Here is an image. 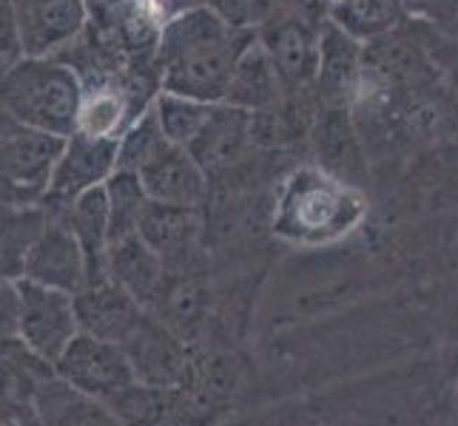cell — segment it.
Here are the masks:
<instances>
[{
    "label": "cell",
    "instance_id": "14",
    "mask_svg": "<svg viewBox=\"0 0 458 426\" xmlns=\"http://www.w3.org/2000/svg\"><path fill=\"white\" fill-rule=\"evenodd\" d=\"M57 219L69 225L74 239L81 242L86 256L89 284H103L108 279V250H112V233H108V196L106 185L91 188V191L72 199L66 208L52 211Z\"/></svg>",
    "mask_w": 458,
    "mask_h": 426
},
{
    "label": "cell",
    "instance_id": "12",
    "mask_svg": "<svg viewBox=\"0 0 458 426\" xmlns=\"http://www.w3.org/2000/svg\"><path fill=\"white\" fill-rule=\"evenodd\" d=\"M74 307L77 322H81V333L98 336L117 347L129 341L148 315V310L114 281L83 288L74 296Z\"/></svg>",
    "mask_w": 458,
    "mask_h": 426
},
{
    "label": "cell",
    "instance_id": "25",
    "mask_svg": "<svg viewBox=\"0 0 458 426\" xmlns=\"http://www.w3.org/2000/svg\"><path fill=\"white\" fill-rule=\"evenodd\" d=\"M151 103L157 108V117L163 122V131H165L168 142L171 146H180V148L191 146L214 112L211 103H199V100L180 97V94H168V91H160Z\"/></svg>",
    "mask_w": 458,
    "mask_h": 426
},
{
    "label": "cell",
    "instance_id": "29",
    "mask_svg": "<svg viewBox=\"0 0 458 426\" xmlns=\"http://www.w3.org/2000/svg\"><path fill=\"white\" fill-rule=\"evenodd\" d=\"M112 6H131V4H137V0H108Z\"/></svg>",
    "mask_w": 458,
    "mask_h": 426
},
{
    "label": "cell",
    "instance_id": "22",
    "mask_svg": "<svg viewBox=\"0 0 458 426\" xmlns=\"http://www.w3.org/2000/svg\"><path fill=\"white\" fill-rule=\"evenodd\" d=\"M168 148L171 142L163 131V122L157 117L154 103H148L117 139V171L140 173Z\"/></svg>",
    "mask_w": 458,
    "mask_h": 426
},
{
    "label": "cell",
    "instance_id": "31",
    "mask_svg": "<svg viewBox=\"0 0 458 426\" xmlns=\"http://www.w3.org/2000/svg\"><path fill=\"white\" fill-rule=\"evenodd\" d=\"M402 4H413V0H402Z\"/></svg>",
    "mask_w": 458,
    "mask_h": 426
},
{
    "label": "cell",
    "instance_id": "15",
    "mask_svg": "<svg viewBox=\"0 0 458 426\" xmlns=\"http://www.w3.org/2000/svg\"><path fill=\"white\" fill-rule=\"evenodd\" d=\"M361 43L351 38L334 21H322L319 29V69H316V91L330 105H344L361 80Z\"/></svg>",
    "mask_w": 458,
    "mask_h": 426
},
{
    "label": "cell",
    "instance_id": "20",
    "mask_svg": "<svg viewBox=\"0 0 458 426\" xmlns=\"http://www.w3.org/2000/svg\"><path fill=\"white\" fill-rule=\"evenodd\" d=\"M35 409L46 426H125L112 406L72 389L57 375L38 389Z\"/></svg>",
    "mask_w": 458,
    "mask_h": 426
},
{
    "label": "cell",
    "instance_id": "8",
    "mask_svg": "<svg viewBox=\"0 0 458 426\" xmlns=\"http://www.w3.org/2000/svg\"><path fill=\"white\" fill-rule=\"evenodd\" d=\"M125 355L131 361L137 384L154 389H177L182 387L194 370V358L188 353L185 341L174 330L154 319L148 313L137 333L123 344Z\"/></svg>",
    "mask_w": 458,
    "mask_h": 426
},
{
    "label": "cell",
    "instance_id": "6",
    "mask_svg": "<svg viewBox=\"0 0 458 426\" xmlns=\"http://www.w3.org/2000/svg\"><path fill=\"white\" fill-rule=\"evenodd\" d=\"M63 142V137L31 131L18 122L0 134V199H46Z\"/></svg>",
    "mask_w": 458,
    "mask_h": 426
},
{
    "label": "cell",
    "instance_id": "27",
    "mask_svg": "<svg viewBox=\"0 0 458 426\" xmlns=\"http://www.w3.org/2000/svg\"><path fill=\"white\" fill-rule=\"evenodd\" d=\"M0 426H46V423L38 415L35 401L0 387Z\"/></svg>",
    "mask_w": 458,
    "mask_h": 426
},
{
    "label": "cell",
    "instance_id": "11",
    "mask_svg": "<svg viewBox=\"0 0 458 426\" xmlns=\"http://www.w3.org/2000/svg\"><path fill=\"white\" fill-rule=\"evenodd\" d=\"M259 43L271 54L285 88H302L316 80L319 69V29H313L305 18H282L276 14L257 29Z\"/></svg>",
    "mask_w": 458,
    "mask_h": 426
},
{
    "label": "cell",
    "instance_id": "16",
    "mask_svg": "<svg viewBox=\"0 0 458 426\" xmlns=\"http://www.w3.org/2000/svg\"><path fill=\"white\" fill-rule=\"evenodd\" d=\"M165 262L140 233L129 236L108 250V279L125 293H131L140 305L151 310L165 293Z\"/></svg>",
    "mask_w": 458,
    "mask_h": 426
},
{
    "label": "cell",
    "instance_id": "26",
    "mask_svg": "<svg viewBox=\"0 0 458 426\" xmlns=\"http://www.w3.org/2000/svg\"><path fill=\"white\" fill-rule=\"evenodd\" d=\"M202 4L211 6L233 29H245V31H257L262 23H267L276 14L274 0H202Z\"/></svg>",
    "mask_w": 458,
    "mask_h": 426
},
{
    "label": "cell",
    "instance_id": "21",
    "mask_svg": "<svg viewBox=\"0 0 458 426\" xmlns=\"http://www.w3.org/2000/svg\"><path fill=\"white\" fill-rule=\"evenodd\" d=\"M327 18L359 43L378 40L402 23L404 4L402 0H339L327 9Z\"/></svg>",
    "mask_w": 458,
    "mask_h": 426
},
{
    "label": "cell",
    "instance_id": "24",
    "mask_svg": "<svg viewBox=\"0 0 458 426\" xmlns=\"http://www.w3.org/2000/svg\"><path fill=\"white\" fill-rule=\"evenodd\" d=\"M137 114H129V100L125 91L117 86H94L86 88L83 105H81V122L77 131L89 137H103V139H120V134L129 129V122Z\"/></svg>",
    "mask_w": 458,
    "mask_h": 426
},
{
    "label": "cell",
    "instance_id": "10",
    "mask_svg": "<svg viewBox=\"0 0 458 426\" xmlns=\"http://www.w3.org/2000/svg\"><path fill=\"white\" fill-rule=\"evenodd\" d=\"M23 57H55L83 35L86 0H12Z\"/></svg>",
    "mask_w": 458,
    "mask_h": 426
},
{
    "label": "cell",
    "instance_id": "28",
    "mask_svg": "<svg viewBox=\"0 0 458 426\" xmlns=\"http://www.w3.org/2000/svg\"><path fill=\"white\" fill-rule=\"evenodd\" d=\"M21 38H18V23H14V9L12 0H0V60L14 63L21 60Z\"/></svg>",
    "mask_w": 458,
    "mask_h": 426
},
{
    "label": "cell",
    "instance_id": "13",
    "mask_svg": "<svg viewBox=\"0 0 458 426\" xmlns=\"http://www.w3.org/2000/svg\"><path fill=\"white\" fill-rule=\"evenodd\" d=\"M151 202L180 205V208H199L208 196V173L194 160L188 148L171 146L151 165L137 173Z\"/></svg>",
    "mask_w": 458,
    "mask_h": 426
},
{
    "label": "cell",
    "instance_id": "5",
    "mask_svg": "<svg viewBox=\"0 0 458 426\" xmlns=\"http://www.w3.org/2000/svg\"><path fill=\"white\" fill-rule=\"evenodd\" d=\"M55 375L63 384L106 406L137 384L131 361L123 347L89 333H77L72 338V344L55 361Z\"/></svg>",
    "mask_w": 458,
    "mask_h": 426
},
{
    "label": "cell",
    "instance_id": "17",
    "mask_svg": "<svg viewBox=\"0 0 458 426\" xmlns=\"http://www.w3.org/2000/svg\"><path fill=\"white\" fill-rule=\"evenodd\" d=\"M254 112H245V108H236L228 103H216L211 120L205 122V129L199 137L188 146V151L194 154V160L205 168V173L231 168L245 151V142L254 139Z\"/></svg>",
    "mask_w": 458,
    "mask_h": 426
},
{
    "label": "cell",
    "instance_id": "30",
    "mask_svg": "<svg viewBox=\"0 0 458 426\" xmlns=\"http://www.w3.org/2000/svg\"><path fill=\"white\" fill-rule=\"evenodd\" d=\"M325 4H327V9H330V6H334V4H339V0H325Z\"/></svg>",
    "mask_w": 458,
    "mask_h": 426
},
{
    "label": "cell",
    "instance_id": "1",
    "mask_svg": "<svg viewBox=\"0 0 458 426\" xmlns=\"http://www.w3.org/2000/svg\"><path fill=\"white\" fill-rule=\"evenodd\" d=\"M254 38L257 31L233 29L205 4L174 12L154 46L160 91L225 103L236 60Z\"/></svg>",
    "mask_w": 458,
    "mask_h": 426
},
{
    "label": "cell",
    "instance_id": "3",
    "mask_svg": "<svg viewBox=\"0 0 458 426\" xmlns=\"http://www.w3.org/2000/svg\"><path fill=\"white\" fill-rule=\"evenodd\" d=\"M365 219V199L339 177L325 171H296L276 202L274 233L299 245L342 239Z\"/></svg>",
    "mask_w": 458,
    "mask_h": 426
},
{
    "label": "cell",
    "instance_id": "19",
    "mask_svg": "<svg viewBox=\"0 0 458 426\" xmlns=\"http://www.w3.org/2000/svg\"><path fill=\"white\" fill-rule=\"evenodd\" d=\"M140 236L163 256L165 264L182 262L199 236V208L148 202L140 219Z\"/></svg>",
    "mask_w": 458,
    "mask_h": 426
},
{
    "label": "cell",
    "instance_id": "7",
    "mask_svg": "<svg viewBox=\"0 0 458 426\" xmlns=\"http://www.w3.org/2000/svg\"><path fill=\"white\" fill-rule=\"evenodd\" d=\"M114 171H117V139H103V137H89L83 131H74L63 142L60 160L55 165L49 191H46L43 202L52 211L66 208L81 194L106 185L114 177Z\"/></svg>",
    "mask_w": 458,
    "mask_h": 426
},
{
    "label": "cell",
    "instance_id": "2",
    "mask_svg": "<svg viewBox=\"0 0 458 426\" xmlns=\"http://www.w3.org/2000/svg\"><path fill=\"white\" fill-rule=\"evenodd\" d=\"M86 86L55 57H21L0 77V108L12 122L52 137H72L81 122Z\"/></svg>",
    "mask_w": 458,
    "mask_h": 426
},
{
    "label": "cell",
    "instance_id": "18",
    "mask_svg": "<svg viewBox=\"0 0 458 426\" xmlns=\"http://www.w3.org/2000/svg\"><path fill=\"white\" fill-rule=\"evenodd\" d=\"M282 88L285 86L279 80V71L274 66L271 54H267V49L259 43V38H254L245 46L240 60H236L225 103L245 108V112H265V108L276 105Z\"/></svg>",
    "mask_w": 458,
    "mask_h": 426
},
{
    "label": "cell",
    "instance_id": "9",
    "mask_svg": "<svg viewBox=\"0 0 458 426\" xmlns=\"http://www.w3.org/2000/svg\"><path fill=\"white\" fill-rule=\"evenodd\" d=\"M21 279L46 284L63 293L77 296L89 284L86 256L81 242L63 219H49L38 236L26 245L21 262Z\"/></svg>",
    "mask_w": 458,
    "mask_h": 426
},
{
    "label": "cell",
    "instance_id": "4",
    "mask_svg": "<svg viewBox=\"0 0 458 426\" xmlns=\"http://www.w3.org/2000/svg\"><path fill=\"white\" fill-rule=\"evenodd\" d=\"M14 290H18V327H14V333L31 353H38L55 367L63 350L81 333L74 296L21 276L14 279Z\"/></svg>",
    "mask_w": 458,
    "mask_h": 426
},
{
    "label": "cell",
    "instance_id": "23",
    "mask_svg": "<svg viewBox=\"0 0 458 426\" xmlns=\"http://www.w3.org/2000/svg\"><path fill=\"white\" fill-rule=\"evenodd\" d=\"M106 196H108V233H112V245L140 233V219H143L151 199L137 173L114 171V177L106 182Z\"/></svg>",
    "mask_w": 458,
    "mask_h": 426
}]
</instances>
